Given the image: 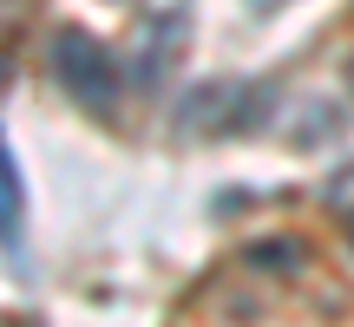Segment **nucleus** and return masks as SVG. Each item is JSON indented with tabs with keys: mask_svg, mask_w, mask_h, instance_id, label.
I'll use <instances>...</instances> for the list:
<instances>
[{
	"mask_svg": "<svg viewBox=\"0 0 354 327\" xmlns=\"http://www.w3.org/2000/svg\"><path fill=\"white\" fill-rule=\"evenodd\" d=\"M53 72H59L66 99H79L86 112H112V105H118V66H112V52H105L92 33H79V26H59V33H53Z\"/></svg>",
	"mask_w": 354,
	"mask_h": 327,
	"instance_id": "1",
	"label": "nucleus"
},
{
	"mask_svg": "<svg viewBox=\"0 0 354 327\" xmlns=\"http://www.w3.org/2000/svg\"><path fill=\"white\" fill-rule=\"evenodd\" d=\"M0 242H20V164L0 144Z\"/></svg>",
	"mask_w": 354,
	"mask_h": 327,
	"instance_id": "2",
	"label": "nucleus"
},
{
	"mask_svg": "<svg viewBox=\"0 0 354 327\" xmlns=\"http://www.w3.org/2000/svg\"><path fill=\"white\" fill-rule=\"evenodd\" d=\"M328 197H335V203H354V170L335 177V184H328Z\"/></svg>",
	"mask_w": 354,
	"mask_h": 327,
	"instance_id": "3",
	"label": "nucleus"
},
{
	"mask_svg": "<svg viewBox=\"0 0 354 327\" xmlns=\"http://www.w3.org/2000/svg\"><path fill=\"white\" fill-rule=\"evenodd\" d=\"M348 92H354V66H348Z\"/></svg>",
	"mask_w": 354,
	"mask_h": 327,
	"instance_id": "4",
	"label": "nucleus"
},
{
	"mask_svg": "<svg viewBox=\"0 0 354 327\" xmlns=\"http://www.w3.org/2000/svg\"><path fill=\"white\" fill-rule=\"evenodd\" d=\"M348 242H354V229H348Z\"/></svg>",
	"mask_w": 354,
	"mask_h": 327,
	"instance_id": "5",
	"label": "nucleus"
}]
</instances>
